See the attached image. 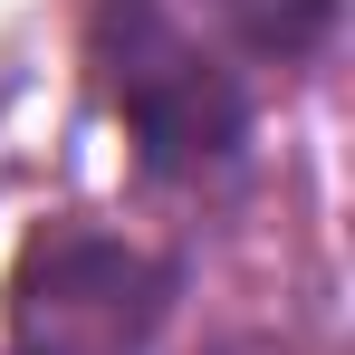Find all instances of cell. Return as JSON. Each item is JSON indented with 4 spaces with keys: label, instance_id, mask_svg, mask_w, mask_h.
<instances>
[{
    "label": "cell",
    "instance_id": "cell-2",
    "mask_svg": "<svg viewBox=\"0 0 355 355\" xmlns=\"http://www.w3.org/2000/svg\"><path fill=\"white\" fill-rule=\"evenodd\" d=\"M182 297V269L106 231H39L10 269L19 355H144Z\"/></svg>",
    "mask_w": 355,
    "mask_h": 355
},
{
    "label": "cell",
    "instance_id": "cell-1",
    "mask_svg": "<svg viewBox=\"0 0 355 355\" xmlns=\"http://www.w3.org/2000/svg\"><path fill=\"white\" fill-rule=\"evenodd\" d=\"M87 77L106 116L135 135L144 173L202 182L250 154V87L202 49L173 0H87Z\"/></svg>",
    "mask_w": 355,
    "mask_h": 355
},
{
    "label": "cell",
    "instance_id": "cell-3",
    "mask_svg": "<svg viewBox=\"0 0 355 355\" xmlns=\"http://www.w3.org/2000/svg\"><path fill=\"white\" fill-rule=\"evenodd\" d=\"M211 19L231 29L250 58L297 67V58H317V49H327V29H336V0H211Z\"/></svg>",
    "mask_w": 355,
    "mask_h": 355
}]
</instances>
